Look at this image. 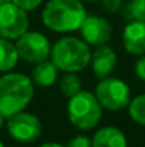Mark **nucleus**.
<instances>
[{
  "mask_svg": "<svg viewBox=\"0 0 145 147\" xmlns=\"http://www.w3.org/2000/svg\"><path fill=\"white\" fill-rule=\"evenodd\" d=\"M86 16V7L80 0H48L41 11L44 26L55 33L78 30Z\"/></svg>",
  "mask_w": 145,
  "mask_h": 147,
  "instance_id": "nucleus-1",
  "label": "nucleus"
},
{
  "mask_svg": "<svg viewBox=\"0 0 145 147\" xmlns=\"http://www.w3.org/2000/svg\"><path fill=\"white\" fill-rule=\"evenodd\" d=\"M34 96L33 80L21 73H6L0 76V113L10 117L23 111Z\"/></svg>",
  "mask_w": 145,
  "mask_h": 147,
  "instance_id": "nucleus-2",
  "label": "nucleus"
},
{
  "mask_svg": "<svg viewBox=\"0 0 145 147\" xmlns=\"http://www.w3.org/2000/svg\"><path fill=\"white\" fill-rule=\"evenodd\" d=\"M50 59L64 73H78L84 70L91 60L90 45L84 40L65 36L54 43Z\"/></svg>",
  "mask_w": 145,
  "mask_h": 147,
  "instance_id": "nucleus-3",
  "label": "nucleus"
},
{
  "mask_svg": "<svg viewBox=\"0 0 145 147\" xmlns=\"http://www.w3.org/2000/svg\"><path fill=\"white\" fill-rule=\"evenodd\" d=\"M67 117L78 130H91L102 117V106L94 93L81 90L67 103Z\"/></svg>",
  "mask_w": 145,
  "mask_h": 147,
  "instance_id": "nucleus-4",
  "label": "nucleus"
},
{
  "mask_svg": "<svg viewBox=\"0 0 145 147\" xmlns=\"http://www.w3.org/2000/svg\"><path fill=\"white\" fill-rule=\"evenodd\" d=\"M94 94L101 103L102 109H107L110 111H120L128 107L132 98L130 86L124 80L111 76L100 79Z\"/></svg>",
  "mask_w": 145,
  "mask_h": 147,
  "instance_id": "nucleus-5",
  "label": "nucleus"
},
{
  "mask_svg": "<svg viewBox=\"0 0 145 147\" xmlns=\"http://www.w3.org/2000/svg\"><path fill=\"white\" fill-rule=\"evenodd\" d=\"M30 22L27 11L17 4H0V37L7 40H17L29 30Z\"/></svg>",
  "mask_w": 145,
  "mask_h": 147,
  "instance_id": "nucleus-6",
  "label": "nucleus"
},
{
  "mask_svg": "<svg viewBox=\"0 0 145 147\" xmlns=\"http://www.w3.org/2000/svg\"><path fill=\"white\" fill-rule=\"evenodd\" d=\"M6 126L9 134L20 143H34L43 133L40 119L27 111H19L7 117Z\"/></svg>",
  "mask_w": 145,
  "mask_h": 147,
  "instance_id": "nucleus-7",
  "label": "nucleus"
},
{
  "mask_svg": "<svg viewBox=\"0 0 145 147\" xmlns=\"http://www.w3.org/2000/svg\"><path fill=\"white\" fill-rule=\"evenodd\" d=\"M51 45L48 39L40 32H26L16 40V49L19 51L20 59L27 63H40L50 59Z\"/></svg>",
  "mask_w": 145,
  "mask_h": 147,
  "instance_id": "nucleus-8",
  "label": "nucleus"
},
{
  "mask_svg": "<svg viewBox=\"0 0 145 147\" xmlns=\"http://www.w3.org/2000/svg\"><path fill=\"white\" fill-rule=\"evenodd\" d=\"M80 33L83 40L90 46H102L107 45L112 36L111 24L96 14H87L80 26Z\"/></svg>",
  "mask_w": 145,
  "mask_h": 147,
  "instance_id": "nucleus-9",
  "label": "nucleus"
},
{
  "mask_svg": "<svg viewBox=\"0 0 145 147\" xmlns=\"http://www.w3.org/2000/svg\"><path fill=\"white\" fill-rule=\"evenodd\" d=\"M90 64L96 77L98 79L108 77L111 76V73L117 66V53L107 45L97 46V49L91 53Z\"/></svg>",
  "mask_w": 145,
  "mask_h": 147,
  "instance_id": "nucleus-10",
  "label": "nucleus"
},
{
  "mask_svg": "<svg viewBox=\"0 0 145 147\" xmlns=\"http://www.w3.org/2000/svg\"><path fill=\"white\" fill-rule=\"evenodd\" d=\"M122 45L132 56L145 54V22H128L122 32Z\"/></svg>",
  "mask_w": 145,
  "mask_h": 147,
  "instance_id": "nucleus-11",
  "label": "nucleus"
},
{
  "mask_svg": "<svg viewBox=\"0 0 145 147\" xmlns=\"http://www.w3.org/2000/svg\"><path fill=\"white\" fill-rule=\"evenodd\" d=\"M93 140V147H128L127 137L122 130L115 126H105L97 130Z\"/></svg>",
  "mask_w": 145,
  "mask_h": 147,
  "instance_id": "nucleus-12",
  "label": "nucleus"
},
{
  "mask_svg": "<svg viewBox=\"0 0 145 147\" xmlns=\"http://www.w3.org/2000/svg\"><path fill=\"white\" fill-rule=\"evenodd\" d=\"M58 71H60V69L54 64V61L51 59H47V60H43V61L34 64V67L31 69L30 79L33 80V83L36 86L50 87L57 82Z\"/></svg>",
  "mask_w": 145,
  "mask_h": 147,
  "instance_id": "nucleus-13",
  "label": "nucleus"
},
{
  "mask_svg": "<svg viewBox=\"0 0 145 147\" xmlns=\"http://www.w3.org/2000/svg\"><path fill=\"white\" fill-rule=\"evenodd\" d=\"M20 56L16 49V43L0 37V73L10 71L16 67Z\"/></svg>",
  "mask_w": 145,
  "mask_h": 147,
  "instance_id": "nucleus-14",
  "label": "nucleus"
},
{
  "mask_svg": "<svg viewBox=\"0 0 145 147\" xmlns=\"http://www.w3.org/2000/svg\"><path fill=\"white\" fill-rule=\"evenodd\" d=\"M83 83L81 79L77 76V73H64V76L60 79V93L64 97L70 98L78 92H81Z\"/></svg>",
  "mask_w": 145,
  "mask_h": 147,
  "instance_id": "nucleus-15",
  "label": "nucleus"
},
{
  "mask_svg": "<svg viewBox=\"0 0 145 147\" xmlns=\"http://www.w3.org/2000/svg\"><path fill=\"white\" fill-rule=\"evenodd\" d=\"M121 11L127 22H145V0H130L122 6Z\"/></svg>",
  "mask_w": 145,
  "mask_h": 147,
  "instance_id": "nucleus-16",
  "label": "nucleus"
},
{
  "mask_svg": "<svg viewBox=\"0 0 145 147\" xmlns=\"http://www.w3.org/2000/svg\"><path fill=\"white\" fill-rule=\"evenodd\" d=\"M128 114L130 117L140 126H145V93L138 94L131 98L128 104Z\"/></svg>",
  "mask_w": 145,
  "mask_h": 147,
  "instance_id": "nucleus-17",
  "label": "nucleus"
},
{
  "mask_svg": "<svg viewBox=\"0 0 145 147\" xmlns=\"http://www.w3.org/2000/svg\"><path fill=\"white\" fill-rule=\"evenodd\" d=\"M101 6L107 13L114 14V13H118L122 10L124 3H122V0H101Z\"/></svg>",
  "mask_w": 145,
  "mask_h": 147,
  "instance_id": "nucleus-18",
  "label": "nucleus"
},
{
  "mask_svg": "<svg viewBox=\"0 0 145 147\" xmlns=\"http://www.w3.org/2000/svg\"><path fill=\"white\" fill-rule=\"evenodd\" d=\"M65 147H93V140L87 136H76L65 144Z\"/></svg>",
  "mask_w": 145,
  "mask_h": 147,
  "instance_id": "nucleus-19",
  "label": "nucleus"
},
{
  "mask_svg": "<svg viewBox=\"0 0 145 147\" xmlns=\"http://www.w3.org/2000/svg\"><path fill=\"white\" fill-rule=\"evenodd\" d=\"M13 3L17 4L19 7H21L23 10L30 11V10L37 9V7L43 3V0H13Z\"/></svg>",
  "mask_w": 145,
  "mask_h": 147,
  "instance_id": "nucleus-20",
  "label": "nucleus"
},
{
  "mask_svg": "<svg viewBox=\"0 0 145 147\" xmlns=\"http://www.w3.org/2000/svg\"><path fill=\"white\" fill-rule=\"evenodd\" d=\"M134 70H135L137 77H138L141 82H144L145 83V54L140 56V59H138V60H137V63H135Z\"/></svg>",
  "mask_w": 145,
  "mask_h": 147,
  "instance_id": "nucleus-21",
  "label": "nucleus"
},
{
  "mask_svg": "<svg viewBox=\"0 0 145 147\" xmlns=\"http://www.w3.org/2000/svg\"><path fill=\"white\" fill-rule=\"evenodd\" d=\"M40 147H65V146H63L61 143H57V142H47V143H43Z\"/></svg>",
  "mask_w": 145,
  "mask_h": 147,
  "instance_id": "nucleus-22",
  "label": "nucleus"
},
{
  "mask_svg": "<svg viewBox=\"0 0 145 147\" xmlns=\"http://www.w3.org/2000/svg\"><path fill=\"white\" fill-rule=\"evenodd\" d=\"M6 119H7V117H6L3 113H0V129H1V127H3V124L6 123Z\"/></svg>",
  "mask_w": 145,
  "mask_h": 147,
  "instance_id": "nucleus-23",
  "label": "nucleus"
},
{
  "mask_svg": "<svg viewBox=\"0 0 145 147\" xmlns=\"http://www.w3.org/2000/svg\"><path fill=\"white\" fill-rule=\"evenodd\" d=\"M13 0H0V4H4V3H11Z\"/></svg>",
  "mask_w": 145,
  "mask_h": 147,
  "instance_id": "nucleus-24",
  "label": "nucleus"
},
{
  "mask_svg": "<svg viewBox=\"0 0 145 147\" xmlns=\"http://www.w3.org/2000/svg\"><path fill=\"white\" fill-rule=\"evenodd\" d=\"M86 1H90V3H97V1H101V0H86Z\"/></svg>",
  "mask_w": 145,
  "mask_h": 147,
  "instance_id": "nucleus-25",
  "label": "nucleus"
},
{
  "mask_svg": "<svg viewBox=\"0 0 145 147\" xmlns=\"http://www.w3.org/2000/svg\"><path fill=\"white\" fill-rule=\"evenodd\" d=\"M0 147H4V144H3V143H1V142H0Z\"/></svg>",
  "mask_w": 145,
  "mask_h": 147,
  "instance_id": "nucleus-26",
  "label": "nucleus"
}]
</instances>
